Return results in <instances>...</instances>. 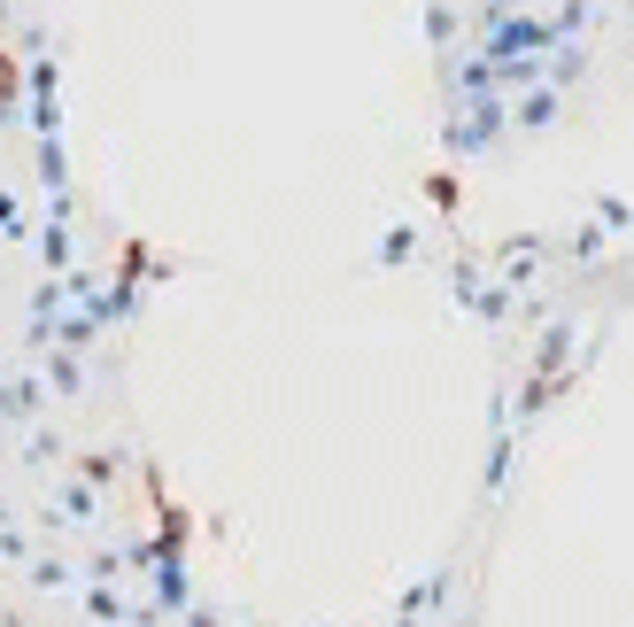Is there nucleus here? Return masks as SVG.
Instances as JSON below:
<instances>
[{
    "label": "nucleus",
    "instance_id": "nucleus-1",
    "mask_svg": "<svg viewBox=\"0 0 634 627\" xmlns=\"http://www.w3.org/2000/svg\"><path fill=\"white\" fill-rule=\"evenodd\" d=\"M9 85H16V62H9V55H0V94H9Z\"/></svg>",
    "mask_w": 634,
    "mask_h": 627
}]
</instances>
